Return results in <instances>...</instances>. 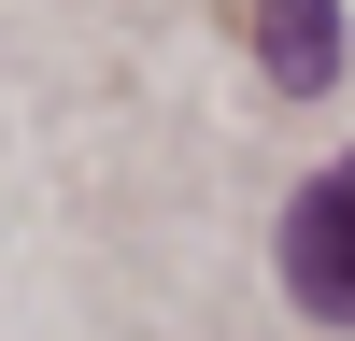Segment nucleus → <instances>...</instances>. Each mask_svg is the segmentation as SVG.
<instances>
[{
  "label": "nucleus",
  "mask_w": 355,
  "mask_h": 341,
  "mask_svg": "<svg viewBox=\"0 0 355 341\" xmlns=\"http://www.w3.org/2000/svg\"><path fill=\"white\" fill-rule=\"evenodd\" d=\"M256 57H270V85H327L341 71V0H256Z\"/></svg>",
  "instance_id": "obj_2"
},
{
  "label": "nucleus",
  "mask_w": 355,
  "mask_h": 341,
  "mask_svg": "<svg viewBox=\"0 0 355 341\" xmlns=\"http://www.w3.org/2000/svg\"><path fill=\"white\" fill-rule=\"evenodd\" d=\"M284 284H299V313L355 327V157L284 199Z\"/></svg>",
  "instance_id": "obj_1"
}]
</instances>
